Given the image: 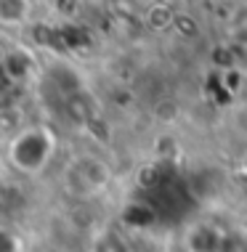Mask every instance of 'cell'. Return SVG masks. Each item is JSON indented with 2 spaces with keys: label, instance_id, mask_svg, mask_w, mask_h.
I'll list each match as a JSON object with an SVG mask.
<instances>
[{
  "label": "cell",
  "instance_id": "4",
  "mask_svg": "<svg viewBox=\"0 0 247 252\" xmlns=\"http://www.w3.org/2000/svg\"><path fill=\"white\" fill-rule=\"evenodd\" d=\"M96 252H122V247H120L117 239L104 236V239H99V244H96Z\"/></svg>",
  "mask_w": 247,
  "mask_h": 252
},
{
  "label": "cell",
  "instance_id": "2",
  "mask_svg": "<svg viewBox=\"0 0 247 252\" xmlns=\"http://www.w3.org/2000/svg\"><path fill=\"white\" fill-rule=\"evenodd\" d=\"M67 189L74 196H91L99 194L109 181V167L99 157H77L70 167H67Z\"/></svg>",
  "mask_w": 247,
  "mask_h": 252
},
{
  "label": "cell",
  "instance_id": "3",
  "mask_svg": "<svg viewBox=\"0 0 247 252\" xmlns=\"http://www.w3.org/2000/svg\"><path fill=\"white\" fill-rule=\"evenodd\" d=\"M27 16V3L24 0H0V19L5 24H19Z\"/></svg>",
  "mask_w": 247,
  "mask_h": 252
},
{
  "label": "cell",
  "instance_id": "1",
  "mask_svg": "<svg viewBox=\"0 0 247 252\" xmlns=\"http://www.w3.org/2000/svg\"><path fill=\"white\" fill-rule=\"evenodd\" d=\"M11 165L19 173L35 175L40 173L53 157V135L45 127H27L11 141L8 146Z\"/></svg>",
  "mask_w": 247,
  "mask_h": 252
}]
</instances>
